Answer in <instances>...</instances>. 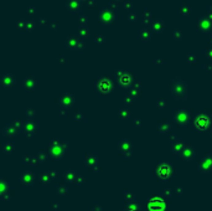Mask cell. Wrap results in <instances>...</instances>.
<instances>
[{"label": "cell", "mask_w": 212, "mask_h": 211, "mask_svg": "<svg viewBox=\"0 0 212 211\" xmlns=\"http://www.w3.org/2000/svg\"><path fill=\"white\" fill-rule=\"evenodd\" d=\"M197 26H199L200 30L207 33V31H210V30L212 29V19L207 14H202L197 19Z\"/></svg>", "instance_id": "cell-1"}, {"label": "cell", "mask_w": 212, "mask_h": 211, "mask_svg": "<svg viewBox=\"0 0 212 211\" xmlns=\"http://www.w3.org/2000/svg\"><path fill=\"white\" fill-rule=\"evenodd\" d=\"M115 18H117V14L110 9H103L101 11V19L106 22H110V21L115 20Z\"/></svg>", "instance_id": "cell-2"}, {"label": "cell", "mask_w": 212, "mask_h": 211, "mask_svg": "<svg viewBox=\"0 0 212 211\" xmlns=\"http://www.w3.org/2000/svg\"><path fill=\"white\" fill-rule=\"evenodd\" d=\"M151 27H153L154 31L160 33V31H163V30H164L165 24H164V21L161 19H153V21H151Z\"/></svg>", "instance_id": "cell-3"}, {"label": "cell", "mask_w": 212, "mask_h": 211, "mask_svg": "<svg viewBox=\"0 0 212 211\" xmlns=\"http://www.w3.org/2000/svg\"><path fill=\"white\" fill-rule=\"evenodd\" d=\"M141 15H143V21L145 24H151V21H153V11L149 8H144L141 10Z\"/></svg>", "instance_id": "cell-4"}, {"label": "cell", "mask_w": 212, "mask_h": 211, "mask_svg": "<svg viewBox=\"0 0 212 211\" xmlns=\"http://www.w3.org/2000/svg\"><path fill=\"white\" fill-rule=\"evenodd\" d=\"M179 11L181 14H184V15H189L191 13V6L189 4L183 3V4H180V6H179Z\"/></svg>", "instance_id": "cell-5"}, {"label": "cell", "mask_w": 212, "mask_h": 211, "mask_svg": "<svg viewBox=\"0 0 212 211\" xmlns=\"http://www.w3.org/2000/svg\"><path fill=\"white\" fill-rule=\"evenodd\" d=\"M140 36H141V39L148 40V39L151 36V31H150V29H149V27H143V29L140 30Z\"/></svg>", "instance_id": "cell-6"}, {"label": "cell", "mask_w": 212, "mask_h": 211, "mask_svg": "<svg viewBox=\"0 0 212 211\" xmlns=\"http://www.w3.org/2000/svg\"><path fill=\"white\" fill-rule=\"evenodd\" d=\"M123 5L129 9L130 6H133V2H132V0H123Z\"/></svg>", "instance_id": "cell-7"}, {"label": "cell", "mask_w": 212, "mask_h": 211, "mask_svg": "<svg viewBox=\"0 0 212 211\" xmlns=\"http://www.w3.org/2000/svg\"><path fill=\"white\" fill-rule=\"evenodd\" d=\"M174 35H175V37H181V36H183V31H181V30L180 29H176L175 30V31H174Z\"/></svg>", "instance_id": "cell-8"}, {"label": "cell", "mask_w": 212, "mask_h": 211, "mask_svg": "<svg viewBox=\"0 0 212 211\" xmlns=\"http://www.w3.org/2000/svg\"><path fill=\"white\" fill-rule=\"evenodd\" d=\"M137 19V14L135 13H129V20H135Z\"/></svg>", "instance_id": "cell-9"}, {"label": "cell", "mask_w": 212, "mask_h": 211, "mask_svg": "<svg viewBox=\"0 0 212 211\" xmlns=\"http://www.w3.org/2000/svg\"><path fill=\"white\" fill-rule=\"evenodd\" d=\"M207 15H208V16H210V18L212 19V4H211V5L208 6V11H207Z\"/></svg>", "instance_id": "cell-10"}, {"label": "cell", "mask_w": 212, "mask_h": 211, "mask_svg": "<svg viewBox=\"0 0 212 211\" xmlns=\"http://www.w3.org/2000/svg\"><path fill=\"white\" fill-rule=\"evenodd\" d=\"M211 35H212V29H211Z\"/></svg>", "instance_id": "cell-11"}]
</instances>
